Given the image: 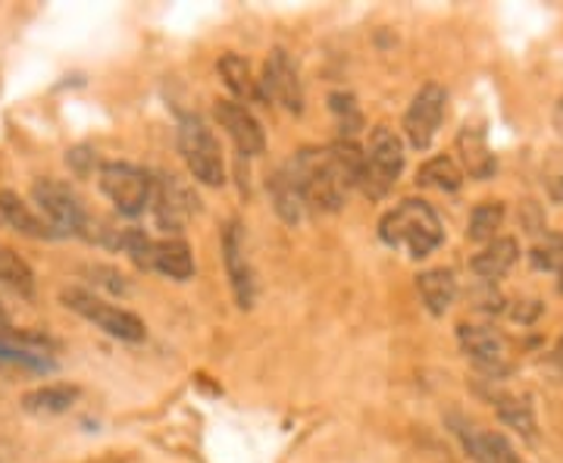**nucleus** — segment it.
<instances>
[{
  "mask_svg": "<svg viewBox=\"0 0 563 463\" xmlns=\"http://www.w3.org/2000/svg\"><path fill=\"white\" fill-rule=\"evenodd\" d=\"M379 239L388 247H398L407 257L422 261L444 242V229L439 213L420 198H407L391 207L379 222Z\"/></svg>",
  "mask_w": 563,
  "mask_h": 463,
  "instance_id": "1",
  "label": "nucleus"
},
{
  "mask_svg": "<svg viewBox=\"0 0 563 463\" xmlns=\"http://www.w3.org/2000/svg\"><path fill=\"white\" fill-rule=\"evenodd\" d=\"M288 169L295 173V179L301 185L303 201L310 210H320V213L342 210L344 198H347V185L339 176V169L332 166L329 151L303 147L295 154V161H288Z\"/></svg>",
  "mask_w": 563,
  "mask_h": 463,
  "instance_id": "2",
  "label": "nucleus"
},
{
  "mask_svg": "<svg viewBox=\"0 0 563 463\" xmlns=\"http://www.w3.org/2000/svg\"><path fill=\"white\" fill-rule=\"evenodd\" d=\"M63 307H69L73 313H79L88 322H95L98 329H103L107 335L120 339V342H144L147 329L144 320L135 317L132 310H125L120 304L103 301L101 295L88 291V288H63L60 291Z\"/></svg>",
  "mask_w": 563,
  "mask_h": 463,
  "instance_id": "3",
  "label": "nucleus"
},
{
  "mask_svg": "<svg viewBox=\"0 0 563 463\" xmlns=\"http://www.w3.org/2000/svg\"><path fill=\"white\" fill-rule=\"evenodd\" d=\"M32 201L38 203L41 217L60 232V239L63 235H85L88 239L91 213L69 181L54 179V176L35 179L32 181Z\"/></svg>",
  "mask_w": 563,
  "mask_h": 463,
  "instance_id": "4",
  "label": "nucleus"
},
{
  "mask_svg": "<svg viewBox=\"0 0 563 463\" xmlns=\"http://www.w3.org/2000/svg\"><path fill=\"white\" fill-rule=\"evenodd\" d=\"M179 154L188 166V173L201 185L220 188L225 181V161H222L220 142L210 132V125L195 113H185L179 120Z\"/></svg>",
  "mask_w": 563,
  "mask_h": 463,
  "instance_id": "5",
  "label": "nucleus"
},
{
  "mask_svg": "<svg viewBox=\"0 0 563 463\" xmlns=\"http://www.w3.org/2000/svg\"><path fill=\"white\" fill-rule=\"evenodd\" d=\"M98 185L122 217H139L154 201V179H151V173H144L135 163H101Z\"/></svg>",
  "mask_w": 563,
  "mask_h": 463,
  "instance_id": "6",
  "label": "nucleus"
},
{
  "mask_svg": "<svg viewBox=\"0 0 563 463\" xmlns=\"http://www.w3.org/2000/svg\"><path fill=\"white\" fill-rule=\"evenodd\" d=\"M404 142L398 139L395 129L388 125H376L369 132V147H366V179H363V191L369 198H385L388 188L398 181L404 173Z\"/></svg>",
  "mask_w": 563,
  "mask_h": 463,
  "instance_id": "7",
  "label": "nucleus"
},
{
  "mask_svg": "<svg viewBox=\"0 0 563 463\" xmlns=\"http://www.w3.org/2000/svg\"><path fill=\"white\" fill-rule=\"evenodd\" d=\"M154 220L161 225L163 232H176L201 213V201L195 195V188L185 179H179L176 173H161L154 179Z\"/></svg>",
  "mask_w": 563,
  "mask_h": 463,
  "instance_id": "8",
  "label": "nucleus"
},
{
  "mask_svg": "<svg viewBox=\"0 0 563 463\" xmlns=\"http://www.w3.org/2000/svg\"><path fill=\"white\" fill-rule=\"evenodd\" d=\"M444 107H448V91L435 81L422 85L420 91L413 95V101L404 113V135H407L413 151H426L429 144L435 142V135L442 129Z\"/></svg>",
  "mask_w": 563,
  "mask_h": 463,
  "instance_id": "9",
  "label": "nucleus"
},
{
  "mask_svg": "<svg viewBox=\"0 0 563 463\" xmlns=\"http://www.w3.org/2000/svg\"><path fill=\"white\" fill-rule=\"evenodd\" d=\"M222 263H225V273H229L235 304L242 310H251L254 295H257V283H254V266H251V257H247L244 229L239 220H232L222 229Z\"/></svg>",
  "mask_w": 563,
  "mask_h": 463,
  "instance_id": "10",
  "label": "nucleus"
},
{
  "mask_svg": "<svg viewBox=\"0 0 563 463\" xmlns=\"http://www.w3.org/2000/svg\"><path fill=\"white\" fill-rule=\"evenodd\" d=\"M213 117L220 122V129H225V135L235 142L242 157H261L263 151H266L263 125L244 103L222 98V101H217V107H213Z\"/></svg>",
  "mask_w": 563,
  "mask_h": 463,
  "instance_id": "11",
  "label": "nucleus"
},
{
  "mask_svg": "<svg viewBox=\"0 0 563 463\" xmlns=\"http://www.w3.org/2000/svg\"><path fill=\"white\" fill-rule=\"evenodd\" d=\"M261 85L266 98H273L276 103H282L288 113L301 117L303 88H301V79H298V69H295V63L288 60V54H285V51L276 47V51L269 54V60L263 63Z\"/></svg>",
  "mask_w": 563,
  "mask_h": 463,
  "instance_id": "12",
  "label": "nucleus"
},
{
  "mask_svg": "<svg viewBox=\"0 0 563 463\" xmlns=\"http://www.w3.org/2000/svg\"><path fill=\"white\" fill-rule=\"evenodd\" d=\"M451 426H454V436L461 439L463 451L476 463H526L501 432L483 429L463 417H451Z\"/></svg>",
  "mask_w": 563,
  "mask_h": 463,
  "instance_id": "13",
  "label": "nucleus"
},
{
  "mask_svg": "<svg viewBox=\"0 0 563 463\" xmlns=\"http://www.w3.org/2000/svg\"><path fill=\"white\" fill-rule=\"evenodd\" d=\"M457 342H461L463 354L473 357L483 370H492V373H504L507 370V339L498 329L463 322L461 329H457Z\"/></svg>",
  "mask_w": 563,
  "mask_h": 463,
  "instance_id": "14",
  "label": "nucleus"
},
{
  "mask_svg": "<svg viewBox=\"0 0 563 463\" xmlns=\"http://www.w3.org/2000/svg\"><path fill=\"white\" fill-rule=\"evenodd\" d=\"M0 229H10V232H20L25 239H35V242H51V239H60V232L44 220L41 213L32 210V203H25L16 191H0Z\"/></svg>",
  "mask_w": 563,
  "mask_h": 463,
  "instance_id": "15",
  "label": "nucleus"
},
{
  "mask_svg": "<svg viewBox=\"0 0 563 463\" xmlns=\"http://www.w3.org/2000/svg\"><path fill=\"white\" fill-rule=\"evenodd\" d=\"M417 288H420V298L426 304V310L432 317H444L451 310V304L457 301V279L451 269L435 266V269H426L417 276Z\"/></svg>",
  "mask_w": 563,
  "mask_h": 463,
  "instance_id": "16",
  "label": "nucleus"
},
{
  "mask_svg": "<svg viewBox=\"0 0 563 463\" xmlns=\"http://www.w3.org/2000/svg\"><path fill=\"white\" fill-rule=\"evenodd\" d=\"M266 188H269V198H273V207H276V213L282 217V222L295 225V222L303 220L307 201H303L301 185L295 179V173L288 169V163L273 173V179H269Z\"/></svg>",
  "mask_w": 563,
  "mask_h": 463,
  "instance_id": "17",
  "label": "nucleus"
},
{
  "mask_svg": "<svg viewBox=\"0 0 563 463\" xmlns=\"http://www.w3.org/2000/svg\"><path fill=\"white\" fill-rule=\"evenodd\" d=\"M151 273H161L173 283H188L195 276V257L191 247L181 239H163L154 242V261H151Z\"/></svg>",
  "mask_w": 563,
  "mask_h": 463,
  "instance_id": "18",
  "label": "nucleus"
},
{
  "mask_svg": "<svg viewBox=\"0 0 563 463\" xmlns=\"http://www.w3.org/2000/svg\"><path fill=\"white\" fill-rule=\"evenodd\" d=\"M517 261H520V242L517 239H495V242L485 244L483 251L470 261V269L479 279H485V283H495Z\"/></svg>",
  "mask_w": 563,
  "mask_h": 463,
  "instance_id": "19",
  "label": "nucleus"
},
{
  "mask_svg": "<svg viewBox=\"0 0 563 463\" xmlns=\"http://www.w3.org/2000/svg\"><path fill=\"white\" fill-rule=\"evenodd\" d=\"M457 151H461L463 163H466V173L473 179H488L495 173V166H498L479 125H463L461 135H457Z\"/></svg>",
  "mask_w": 563,
  "mask_h": 463,
  "instance_id": "20",
  "label": "nucleus"
},
{
  "mask_svg": "<svg viewBox=\"0 0 563 463\" xmlns=\"http://www.w3.org/2000/svg\"><path fill=\"white\" fill-rule=\"evenodd\" d=\"M79 388L76 385H41L22 395V410L29 414H38V417H54V414H66L73 404L79 401Z\"/></svg>",
  "mask_w": 563,
  "mask_h": 463,
  "instance_id": "21",
  "label": "nucleus"
},
{
  "mask_svg": "<svg viewBox=\"0 0 563 463\" xmlns=\"http://www.w3.org/2000/svg\"><path fill=\"white\" fill-rule=\"evenodd\" d=\"M220 76L225 79V85L232 88V95L239 98V103H261L266 101L263 95L261 79H254L251 73V63L239 57V54H222L220 57Z\"/></svg>",
  "mask_w": 563,
  "mask_h": 463,
  "instance_id": "22",
  "label": "nucleus"
},
{
  "mask_svg": "<svg viewBox=\"0 0 563 463\" xmlns=\"http://www.w3.org/2000/svg\"><path fill=\"white\" fill-rule=\"evenodd\" d=\"M325 151H329L332 166L339 169L342 181L347 185V191L351 188H363V179H366V154H363L361 147L354 142H347V139H342V142L329 144Z\"/></svg>",
  "mask_w": 563,
  "mask_h": 463,
  "instance_id": "23",
  "label": "nucleus"
},
{
  "mask_svg": "<svg viewBox=\"0 0 563 463\" xmlns=\"http://www.w3.org/2000/svg\"><path fill=\"white\" fill-rule=\"evenodd\" d=\"M0 285L16 291L22 298L35 295V273H32V266L22 261L13 247H7V244H0Z\"/></svg>",
  "mask_w": 563,
  "mask_h": 463,
  "instance_id": "24",
  "label": "nucleus"
},
{
  "mask_svg": "<svg viewBox=\"0 0 563 463\" xmlns=\"http://www.w3.org/2000/svg\"><path fill=\"white\" fill-rule=\"evenodd\" d=\"M495 410H498V420H501L507 429L520 432L523 439L536 442V414H532V404L526 398H517V395H498L495 398Z\"/></svg>",
  "mask_w": 563,
  "mask_h": 463,
  "instance_id": "25",
  "label": "nucleus"
},
{
  "mask_svg": "<svg viewBox=\"0 0 563 463\" xmlns=\"http://www.w3.org/2000/svg\"><path fill=\"white\" fill-rule=\"evenodd\" d=\"M504 203L501 201H483L473 207L470 222H466V239L470 242H495L498 239V229L504 222Z\"/></svg>",
  "mask_w": 563,
  "mask_h": 463,
  "instance_id": "26",
  "label": "nucleus"
},
{
  "mask_svg": "<svg viewBox=\"0 0 563 463\" xmlns=\"http://www.w3.org/2000/svg\"><path fill=\"white\" fill-rule=\"evenodd\" d=\"M417 185L435 191H457L463 185V173L451 157H432L417 169Z\"/></svg>",
  "mask_w": 563,
  "mask_h": 463,
  "instance_id": "27",
  "label": "nucleus"
},
{
  "mask_svg": "<svg viewBox=\"0 0 563 463\" xmlns=\"http://www.w3.org/2000/svg\"><path fill=\"white\" fill-rule=\"evenodd\" d=\"M120 247H122V254H129V261L135 263L139 269L151 273V261H154V239H151L144 229H135V225L122 229Z\"/></svg>",
  "mask_w": 563,
  "mask_h": 463,
  "instance_id": "28",
  "label": "nucleus"
},
{
  "mask_svg": "<svg viewBox=\"0 0 563 463\" xmlns=\"http://www.w3.org/2000/svg\"><path fill=\"white\" fill-rule=\"evenodd\" d=\"M329 107H332V113L339 117V125H342L344 139H347V142H354V132L363 125L361 110H357L354 98L339 91V95H332V98H329Z\"/></svg>",
  "mask_w": 563,
  "mask_h": 463,
  "instance_id": "29",
  "label": "nucleus"
},
{
  "mask_svg": "<svg viewBox=\"0 0 563 463\" xmlns=\"http://www.w3.org/2000/svg\"><path fill=\"white\" fill-rule=\"evenodd\" d=\"M529 261H532L536 269H558V273H561L563 242L561 239H548L544 244H536V247H532V254H529Z\"/></svg>",
  "mask_w": 563,
  "mask_h": 463,
  "instance_id": "30",
  "label": "nucleus"
},
{
  "mask_svg": "<svg viewBox=\"0 0 563 463\" xmlns=\"http://www.w3.org/2000/svg\"><path fill=\"white\" fill-rule=\"evenodd\" d=\"M544 188L551 195V201L563 203V151H551L548 161H544Z\"/></svg>",
  "mask_w": 563,
  "mask_h": 463,
  "instance_id": "31",
  "label": "nucleus"
},
{
  "mask_svg": "<svg viewBox=\"0 0 563 463\" xmlns=\"http://www.w3.org/2000/svg\"><path fill=\"white\" fill-rule=\"evenodd\" d=\"M66 163L73 166V173H76V176H88V173L98 166V157H95L88 147H73V151L66 154ZM98 169H101V166H98Z\"/></svg>",
  "mask_w": 563,
  "mask_h": 463,
  "instance_id": "32",
  "label": "nucleus"
},
{
  "mask_svg": "<svg viewBox=\"0 0 563 463\" xmlns=\"http://www.w3.org/2000/svg\"><path fill=\"white\" fill-rule=\"evenodd\" d=\"M88 273H91V276H98L95 283L103 285V288H110V291H117V295H125V288H129V285L122 283L120 273H117V269H110V266H91Z\"/></svg>",
  "mask_w": 563,
  "mask_h": 463,
  "instance_id": "33",
  "label": "nucleus"
},
{
  "mask_svg": "<svg viewBox=\"0 0 563 463\" xmlns=\"http://www.w3.org/2000/svg\"><path fill=\"white\" fill-rule=\"evenodd\" d=\"M517 304H520V307H514V310H510V317H514L517 322H532L539 313H542V304L539 301H517Z\"/></svg>",
  "mask_w": 563,
  "mask_h": 463,
  "instance_id": "34",
  "label": "nucleus"
},
{
  "mask_svg": "<svg viewBox=\"0 0 563 463\" xmlns=\"http://www.w3.org/2000/svg\"><path fill=\"white\" fill-rule=\"evenodd\" d=\"M554 125H558V132L563 135V95L561 101H558V107H554Z\"/></svg>",
  "mask_w": 563,
  "mask_h": 463,
  "instance_id": "35",
  "label": "nucleus"
},
{
  "mask_svg": "<svg viewBox=\"0 0 563 463\" xmlns=\"http://www.w3.org/2000/svg\"><path fill=\"white\" fill-rule=\"evenodd\" d=\"M554 363H561L563 366V335L558 339V344H554Z\"/></svg>",
  "mask_w": 563,
  "mask_h": 463,
  "instance_id": "36",
  "label": "nucleus"
},
{
  "mask_svg": "<svg viewBox=\"0 0 563 463\" xmlns=\"http://www.w3.org/2000/svg\"><path fill=\"white\" fill-rule=\"evenodd\" d=\"M558 276H561V283H558V285H561V295H563V266H561V273H558Z\"/></svg>",
  "mask_w": 563,
  "mask_h": 463,
  "instance_id": "37",
  "label": "nucleus"
},
{
  "mask_svg": "<svg viewBox=\"0 0 563 463\" xmlns=\"http://www.w3.org/2000/svg\"><path fill=\"white\" fill-rule=\"evenodd\" d=\"M0 320H3V310H0Z\"/></svg>",
  "mask_w": 563,
  "mask_h": 463,
  "instance_id": "38",
  "label": "nucleus"
}]
</instances>
